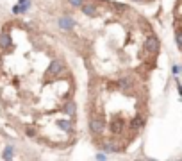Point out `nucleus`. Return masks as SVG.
<instances>
[{
	"instance_id": "3",
	"label": "nucleus",
	"mask_w": 182,
	"mask_h": 161,
	"mask_svg": "<svg viewBox=\"0 0 182 161\" xmlns=\"http://www.w3.org/2000/svg\"><path fill=\"white\" fill-rule=\"evenodd\" d=\"M157 45H159L157 38L155 36H148V40L145 41V50L146 52H154V50H157Z\"/></svg>"
},
{
	"instance_id": "9",
	"label": "nucleus",
	"mask_w": 182,
	"mask_h": 161,
	"mask_svg": "<svg viewBox=\"0 0 182 161\" xmlns=\"http://www.w3.org/2000/svg\"><path fill=\"white\" fill-rule=\"evenodd\" d=\"M111 131L112 133H120L122 131V122H118V120L111 122Z\"/></svg>"
},
{
	"instance_id": "15",
	"label": "nucleus",
	"mask_w": 182,
	"mask_h": 161,
	"mask_svg": "<svg viewBox=\"0 0 182 161\" xmlns=\"http://www.w3.org/2000/svg\"><path fill=\"white\" fill-rule=\"evenodd\" d=\"M104 150H105V152H107V154H109V152H116V147H114V145H111V143H109V145H105V147H104Z\"/></svg>"
},
{
	"instance_id": "7",
	"label": "nucleus",
	"mask_w": 182,
	"mask_h": 161,
	"mask_svg": "<svg viewBox=\"0 0 182 161\" xmlns=\"http://www.w3.org/2000/svg\"><path fill=\"white\" fill-rule=\"evenodd\" d=\"M13 156H14V148L11 145H7V147L4 148V152H2V158L5 161H9V159H13Z\"/></svg>"
},
{
	"instance_id": "20",
	"label": "nucleus",
	"mask_w": 182,
	"mask_h": 161,
	"mask_svg": "<svg viewBox=\"0 0 182 161\" xmlns=\"http://www.w3.org/2000/svg\"><path fill=\"white\" fill-rule=\"evenodd\" d=\"M134 2H139V0H134Z\"/></svg>"
},
{
	"instance_id": "1",
	"label": "nucleus",
	"mask_w": 182,
	"mask_h": 161,
	"mask_svg": "<svg viewBox=\"0 0 182 161\" xmlns=\"http://www.w3.org/2000/svg\"><path fill=\"white\" fill-rule=\"evenodd\" d=\"M89 129H91L93 134H102V131H104V122L100 120V118H91Z\"/></svg>"
},
{
	"instance_id": "18",
	"label": "nucleus",
	"mask_w": 182,
	"mask_h": 161,
	"mask_svg": "<svg viewBox=\"0 0 182 161\" xmlns=\"http://www.w3.org/2000/svg\"><path fill=\"white\" fill-rule=\"evenodd\" d=\"M13 13H14V14H20V13H18V4H16V5L13 7Z\"/></svg>"
},
{
	"instance_id": "8",
	"label": "nucleus",
	"mask_w": 182,
	"mask_h": 161,
	"mask_svg": "<svg viewBox=\"0 0 182 161\" xmlns=\"http://www.w3.org/2000/svg\"><path fill=\"white\" fill-rule=\"evenodd\" d=\"M120 88H122V90H130V88H132V84H130V79H129V77H123V79H120Z\"/></svg>"
},
{
	"instance_id": "19",
	"label": "nucleus",
	"mask_w": 182,
	"mask_h": 161,
	"mask_svg": "<svg viewBox=\"0 0 182 161\" xmlns=\"http://www.w3.org/2000/svg\"><path fill=\"white\" fill-rule=\"evenodd\" d=\"M20 2H25V0H20Z\"/></svg>"
},
{
	"instance_id": "12",
	"label": "nucleus",
	"mask_w": 182,
	"mask_h": 161,
	"mask_svg": "<svg viewBox=\"0 0 182 161\" xmlns=\"http://www.w3.org/2000/svg\"><path fill=\"white\" fill-rule=\"evenodd\" d=\"M64 109H66V113H68V115H73V113H75V104H68V106L64 107Z\"/></svg>"
},
{
	"instance_id": "11",
	"label": "nucleus",
	"mask_w": 182,
	"mask_h": 161,
	"mask_svg": "<svg viewBox=\"0 0 182 161\" xmlns=\"http://www.w3.org/2000/svg\"><path fill=\"white\" fill-rule=\"evenodd\" d=\"M57 125H59L63 131H68V129H70V123H68V122H64V120H59V122H57Z\"/></svg>"
},
{
	"instance_id": "4",
	"label": "nucleus",
	"mask_w": 182,
	"mask_h": 161,
	"mask_svg": "<svg viewBox=\"0 0 182 161\" xmlns=\"http://www.w3.org/2000/svg\"><path fill=\"white\" fill-rule=\"evenodd\" d=\"M81 9H82V13L86 14V16H91V18H95V16H97V7H95V5H93V4H82V5H81Z\"/></svg>"
},
{
	"instance_id": "16",
	"label": "nucleus",
	"mask_w": 182,
	"mask_h": 161,
	"mask_svg": "<svg viewBox=\"0 0 182 161\" xmlns=\"http://www.w3.org/2000/svg\"><path fill=\"white\" fill-rule=\"evenodd\" d=\"M173 73H175V75L180 73V65H175V66H173Z\"/></svg>"
},
{
	"instance_id": "2",
	"label": "nucleus",
	"mask_w": 182,
	"mask_h": 161,
	"mask_svg": "<svg viewBox=\"0 0 182 161\" xmlns=\"http://www.w3.org/2000/svg\"><path fill=\"white\" fill-rule=\"evenodd\" d=\"M59 27L63 29V30H71L73 27H75V22H73V18H68V16H63V18H59Z\"/></svg>"
},
{
	"instance_id": "6",
	"label": "nucleus",
	"mask_w": 182,
	"mask_h": 161,
	"mask_svg": "<svg viewBox=\"0 0 182 161\" xmlns=\"http://www.w3.org/2000/svg\"><path fill=\"white\" fill-rule=\"evenodd\" d=\"M0 47L2 48H7V47H11V36L9 34H0Z\"/></svg>"
},
{
	"instance_id": "10",
	"label": "nucleus",
	"mask_w": 182,
	"mask_h": 161,
	"mask_svg": "<svg viewBox=\"0 0 182 161\" xmlns=\"http://www.w3.org/2000/svg\"><path fill=\"white\" fill-rule=\"evenodd\" d=\"M132 127H134V129H139V127H143V118H139V116H138V118H134V122H132Z\"/></svg>"
},
{
	"instance_id": "17",
	"label": "nucleus",
	"mask_w": 182,
	"mask_h": 161,
	"mask_svg": "<svg viewBox=\"0 0 182 161\" xmlns=\"http://www.w3.org/2000/svg\"><path fill=\"white\" fill-rule=\"evenodd\" d=\"M105 158H107L105 154H97V159H105Z\"/></svg>"
},
{
	"instance_id": "13",
	"label": "nucleus",
	"mask_w": 182,
	"mask_h": 161,
	"mask_svg": "<svg viewBox=\"0 0 182 161\" xmlns=\"http://www.w3.org/2000/svg\"><path fill=\"white\" fill-rule=\"evenodd\" d=\"M68 4L73 5V7H81V5H82V0H68Z\"/></svg>"
},
{
	"instance_id": "5",
	"label": "nucleus",
	"mask_w": 182,
	"mask_h": 161,
	"mask_svg": "<svg viewBox=\"0 0 182 161\" xmlns=\"http://www.w3.org/2000/svg\"><path fill=\"white\" fill-rule=\"evenodd\" d=\"M61 70H63V63L61 61H52L50 66H48V75H57V73H61Z\"/></svg>"
},
{
	"instance_id": "14",
	"label": "nucleus",
	"mask_w": 182,
	"mask_h": 161,
	"mask_svg": "<svg viewBox=\"0 0 182 161\" xmlns=\"http://www.w3.org/2000/svg\"><path fill=\"white\" fill-rule=\"evenodd\" d=\"M175 41H177V47L180 48V47H182V41H180V30H177V32H175Z\"/></svg>"
}]
</instances>
